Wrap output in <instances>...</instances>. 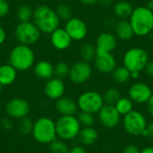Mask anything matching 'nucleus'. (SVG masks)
Masks as SVG:
<instances>
[{
  "label": "nucleus",
  "mask_w": 153,
  "mask_h": 153,
  "mask_svg": "<svg viewBox=\"0 0 153 153\" xmlns=\"http://www.w3.org/2000/svg\"><path fill=\"white\" fill-rule=\"evenodd\" d=\"M129 22L132 25L134 35L144 37L153 30V10L146 5L134 8Z\"/></svg>",
  "instance_id": "nucleus-1"
},
{
  "label": "nucleus",
  "mask_w": 153,
  "mask_h": 153,
  "mask_svg": "<svg viewBox=\"0 0 153 153\" xmlns=\"http://www.w3.org/2000/svg\"><path fill=\"white\" fill-rule=\"evenodd\" d=\"M33 23L41 33L50 34L59 28L60 20L54 9L47 4H40L33 10Z\"/></svg>",
  "instance_id": "nucleus-2"
},
{
  "label": "nucleus",
  "mask_w": 153,
  "mask_h": 153,
  "mask_svg": "<svg viewBox=\"0 0 153 153\" xmlns=\"http://www.w3.org/2000/svg\"><path fill=\"white\" fill-rule=\"evenodd\" d=\"M9 64L17 72L27 71L35 65L34 51L30 46L18 44L12 48L9 54Z\"/></svg>",
  "instance_id": "nucleus-3"
},
{
  "label": "nucleus",
  "mask_w": 153,
  "mask_h": 153,
  "mask_svg": "<svg viewBox=\"0 0 153 153\" xmlns=\"http://www.w3.org/2000/svg\"><path fill=\"white\" fill-rule=\"evenodd\" d=\"M31 135L41 144H49L56 139V122L48 117H41L33 122Z\"/></svg>",
  "instance_id": "nucleus-4"
},
{
  "label": "nucleus",
  "mask_w": 153,
  "mask_h": 153,
  "mask_svg": "<svg viewBox=\"0 0 153 153\" xmlns=\"http://www.w3.org/2000/svg\"><path fill=\"white\" fill-rule=\"evenodd\" d=\"M81 129L82 126L75 116H61L56 121V136L65 142L72 141L78 137Z\"/></svg>",
  "instance_id": "nucleus-5"
},
{
  "label": "nucleus",
  "mask_w": 153,
  "mask_h": 153,
  "mask_svg": "<svg viewBox=\"0 0 153 153\" xmlns=\"http://www.w3.org/2000/svg\"><path fill=\"white\" fill-rule=\"evenodd\" d=\"M150 61L148 52L140 47L129 48L123 56V65L130 72H142Z\"/></svg>",
  "instance_id": "nucleus-6"
},
{
  "label": "nucleus",
  "mask_w": 153,
  "mask_h": 153,
  "mask_svg": "<svg viewBox=\"0 0 153 153\" xmlns=\"http://www.w3.org/2000/svg\"><path fill=\"white\" fill-rule=\"evenodd\" d=\"M41 32L33 23V22H19L14 29V37L19 44L32 46L37 43L40 38Z\"/></svg>",
  "instance_id": "nucleus-7"
},
{
  "label": "nucleus",
  "mask_w": 153,
  "mask_h": 153,
  "mask_svg": "<svg viewBox=\"0 0 153 153\" xmlns=\"http://www.w3.org/2000/svg\"><path fill=\"white\" fill-rule=\"evenodd\" d=\"M76 101L78 108L81 111L93 115L98 113L105 104L102 95L96 91H87L82 92Z\"/></svg>",
  "instance_id": "nucleus-8"
},
{
  "label": "nucleus",
  "mask_w": 153,
  "mask_h": 153,
  "mask_svg": "<svg viewBox=\"0 0 153 153\" xmlns=\"http://www.w3.org/2000/svg\"><path fill=\"white\" fill-rule=\"evenodd\" d=\"M147 125L145 116L138 110L133 109L130 113L124 116L123 118V127L125 131L132 136L143 135Z\"/></svg>",
  "instance_id": "nucleus-9"
},
{
  "label": "nucleus",
  "mask_w": 153,
  "mask_h": 153,
  "mask_svg": "<svg viewBox=\"0 0 153 153\" xmlns=\"http://www.w3.org/2000/svg\"><path fill=\"white\" fill-rule=\"evenodd\" d=\"M92 74V67L89 62L80 60L70 66L69 80L74 84H83L88 82Z\"/></svg>",
  "instance_id": "nucleus-10"
},
{
  "label": "nucleus",
  "mask_w": 153,
  "mask_h": 153,
  "mask_svg": "<svg viewBox=\"0 0 153 153\" xmlns=\"http://www.w3.org/2000/svg\"><path fill=\"white\" fill-rule=\"evenodd\" d=\"M30 111V104L22 98H13L5 104V112L10 118L21 119L29 115Z\"/></svg>",
  "instance_id": "nucleus-11"
},
{
  "label": "nucleus",
  "mask_w": 153,
  "mask_h": 153,
  "mask_svg": "<svg viewBox=\"0 0 153 153\" xmlns=\"http://www.w3.org/2000/svg\"><path fill=\"white\" fill-rule=\"evenodd\" d=\"M153 91L145 82H137L133 83L128 90V97L134 103L147 104L151 97L152 96Z\"/></svg>",
  "instance_id": "nucleus-12"
},
{
  "label": "nucleus",
  "mask_w": 153,
  "mask_h": 153,
  "mask_svg": "<svg viewBox=\"0 0 153 153\" xmlns=\"http://www.w3.org/2000/svg\"><path fill=\"white\" fill-rule=\"evenodd\" d=\"M64 29L68 33L72 40L81 41L84 39L88 34V26L86 22L78 17H72L69 19L65 22Z\"/></svg>",
  "instance_id": "nucleus-13"
},
{
  "label": "nucleus",
  "mask_w": 153,
  "mask_h": 153,
  "mask_svg": "<svg viewBox=\"0 0 153 153\" xmlns=\"http://www.w3.org/2000/svg\"><path fill=\"white\" fill-rule=\"evenodd\" d=\"M99 120L101 125L106 128H115L118 126L121 116L113 105L104 104L100 110L98 112Z\"/></svg>",
  "instance_id": "nucleus-14"
},
{
  "label": "nucleus",
  "mask_w": 153,
  "mask_h": 153,
  "mask_svg": "<svg viewBox=\"0 0 153 153\" xmlns=\"http://www.w3.org/2000/svg\"><path fill=\"white\" fill-rule=\"evenodd\" d=\"M94 65L100 73L108 74L117 67V59L112 53L97 51L94 58Z\"/></svg>",
  "instance_id": "nucleus-15"
},
{
  "label": "nucleus",
  "mask_w": 153,
  "mask_h": 153,
  "mask_svg": "<svg viewBox=\"0 0 153 153\" xmlns=\"http://www.w3.org/2000/svg\"><path fill=\"white\" fill-rule=\"evenodd\" d=\"M65 91V84L62 79L57 77H52L46 82L44 87L45 95L52 100H57L64 96Z\"/></svg>",
  "instance_id": "nucleus-16"
},
{
  "label": "nucleus",
  "mask_w": 153,
  "mask_h": 153,
  "mask_svg": "<svg viewBox=\"0 0 153 153\" xmlns=\"http://www.w3.org/2000/svg\"><path fill=\"white\" fill-rule=\"evenodd\" d=\"M95 47L97 51L112 53L117 47V38L111 32H101L96 39Z\"/></svg>",
  "instance_id": "nucleus-17"
},
{
  "label": "nucleus",
  "mask_w": 153,
  "mask_h": 153,
  "mask_svg": "<svg viewBox=\"0 0 153 153\" xmlns=\"http://www.w3.org/2000/svg\"><path fill=\"white\" fill-rule=\"evenodd\" d=\"M72 39L63 28H57L50 33V43L57 50L63 51L67 49L72 44Z\"/></svg>",
  "instance_id": "nucleus-18"
},
{
  "label": "nucleus",
  "mask_w": 153,
  "mask_h": 153,
  "mask_svg": "<svg viewBox=\"0 0 153 153\" xmlns=\"http://www.w3.org/2000/svg\"><path fill=\"white\" fill-rule=\"evenodd\" d=\"M56 109L61 116H74L79 108L77 101L70 97L63 96L56 100Z\"/></svg>",
  "instance_id": "nucleus-19"
},
{
  "label": "nucleus",
  "mask_w": 153,
  "mask_h": 153,
  "mask_svg": "<svg viewBox=\"0 0 153 153\" xmlns=\"http://www.w3.org/2000/svg\"><path fill=\"white\" fill-rule=\"evenodd\" d=\"M34 74L40 79L48 81L54 77V65L52 63L47 60H40L34 65Z\"/></svg>",
  "instance_id": "nucleus-20"
},
{
  "label": "nucleus",
  "mask_w": 153,
  "mask_h": 153,
  "mask_svg": "<svg viewBox=\"0 0 153 153\" xmlns=\"http://www.w3.org/2000/svg\"><path fill=\"white\" fill-rule=\"evenodd\" d=\"M115 35L121 40H130L134 36V32L130 22L126 19L119 20L115 25Z\"/></svg>",
  "instance_id": "nucleus-21"
},
{
  "label": "nucleus",
  "mask_w": 153,
  "mask_h": 153,
  "mask_svg": "<svg viewBox=\"0 0 153 153\" xmlns=\"http://www.w3.org/2000/svg\"><path fill=\"white\" fill-rule=\"evenodd\" d=\"M17 78V71L10 64L0 65V83L3 86L13 84Z\"/></svg>",
  "instance_id": "nucleus-22"
},
{
  "label": "nucleus",
  "mask_w": 153,
  "mask_h": 153,
  "mask_svg": "<svg viewBox=\"0 0 153 153\" xmlns=\"http://www.w3.org/2000/svg\"><path fill=\"white\" fill-rule=\"evenodd\" d=\"M78 137L82 144L85 146H89V145L94 144L97 142L99 138V134H98V131L92 126L82 127L79 133Z\"/></svg>",
  "instance_id": "nucleus-23"
},
{
  "label": "nucleus",
  "mask_w": 153,
  "mask_h": 153,
  "mask_svg": "<svg viewBox=\"0 0 153 153\" xmlns=\"http://www.w3.org/2000/svg\"><path fill=\"white\" fill-rule=\"evenodd\" d=\"M133 10L134 8L132 4L126 0L118 1L114 5V13L120 20H123V19L127 20L131 16Z\"/></svg>",
  "instance_id": "nucleus-24"
},
{
  "label": "nucleus",
  "mask_w": 153,
  "mask_h": 153,
  "mask_svg": "<svg viewBox=\"0 0 153 153\" xmlns=\"http://www.w3.org/2000/svg\"><path fill=\"white\" fill-rule=\"evenodd\" d=\"M111 74L114 82L118 84L126 83L131 79V72L124 65L117 66Z\"/></svg>",
  "instance_id": "nucleus-25"
},
{
  "label": "nucleus",
  "mask_w": 153,
  "mask_h": 153,
  "mask_svg": "<svg viewBox=\"0 0 153 153\" xmlns=\"http://www.w3.org/2000/svg\"><path fill=\"white\" fill-rule=\"evenodd\" d=\"M120 116H126L134 109V102L129 97H121L114 105Z\"/></svg>",
  "instance_id": "nucleus-26"
},
{
  "label": "nucleus",
  "mask_w": 153,
  "mask_h": 153,
  "mask_svg": "<svg viewBox=\"0 0 153 153\" xmlns=\"http://www.w3.org/2000/svg\"><path fill=\"white\" fill-rule=\"evenodd\" d=\"M96 53H97L96 47L91 43H84L83 45L81 46L79 49V55L82 60L86 62L94 60L96 56Z\"/></svg>",
  "instance_id": "nucleus-27"
},
{
  "label": "nucleus",
  "mask_w": 153,
  "mask_h": 153,
  "mask_svg": "<svg viewBox=\"0 0 153 153\" xmlns=\"http://www.w3.org/2000/svg\"><path fill=\"white\" fill-rule=\"evenodd\" d=\"M33 16V9L29 4H22L16 11V17L20 22H30Z\"/></svg>",
  "instance_id": "nucleus-28"
},
{
  "label": "nucleus",
  "mask_w": 153,
  "mask_h": 153,
  "mask_svg": "<svg viewBox=\"0 0 153 153\" xmlns=\"http://www.w3.org/2000/svg\"><path fill=\"white\" fill-rule=\"evenodd\" d=\"M102 97H103V100H104L105 104H107V105H113L114 106L122 96H121L120 91L117 89H116V88H109V89H108L104 92Z\"/></svg>",
  "instance_id": "nucleus-29"
},
{
  "label": "nucleus",
  "mask_w": 153,
  "mask_h": 153,
  "mask_svg": "<svg viewBox=\"0 0 153 153\" xmlns=\"http://www.w3.org/2000/svg\"><path fill=\"white\" fill-rule=\"evenodd\" d=\"M55 12H56V15L60 21L67 22L69 19H71L73 17V11H72L71 7L66 4H58L56 7Z\"/></svg>",
  "instance_id": "nucleus-30"
},
{
  "label": "nucleus",
  "mask_w": 153,
  "mask_h": 153,
  "mask_svg": "<svg viewBox=\"0 0 153 153\" xmlns=\"http://www.w3.org/2000/svg\"><path fill=\"white\" fill-rule=\"evenodd\" d=\"M32 127H33V122L28 117L19 119V122L17 124V130L18 133H20L22 135L31 134Z\"/></svg>",
  "instance_id": "nucleus-31"
},
{
  "label": "nucleus",
  "mask_w": 153,
  "mask_h": 153,
  "mask_svg": "<svg viewBox=\"0 0 153 153\" xmlns=\"http://www.w3.org/2000/svg\"><path fill=\"white\" fill-rule=\"evenodd\" d=\"M50 153H68L69 147L67 143L60 139H56L48 144Z\"/></svg>",
  "instance_id": "nucleus-32"
},
{
  "label": "nucleus",
  "mask_w": 153,
  "mask_h": 153,
  "mask_svg": "<svg viewBox=\"0 0 153 153\" xmlns=\"http://www.w3.org/2000/svg\"><path fill=\"white\" fill-rule=\"evenodd\" d=\"M70 71V66L66 62L61 61L58 62L56 65H54V76L59 79H65L68 77Z\"/></svg>",
  "instance_id": "nucleus-33"
},
{
  "label": "nucleus",
  "mask_w": 153,
  "mask_h": 153,
  "mask_svg": "<svg viewBox=\"0 0 153 153\" xmlns=\"http://www.w3.org/2000/svg\"><path fill=\"white\" fill-rule=\"evenodd\" d=\"M78 121L80 123V125L82 127H90L92 126L95 123V118L93 114L91 113H87V112H82L81 111L80 114L77 117Z\"/></svg>",
  "instance_id": "nucleus-34"
},
{
  "label": "nucleus",
  "mask_w": 153,
  "mask_h": 153,
  "mask_svg": "<svg viewBox=\"0 0 153 153\" xmlns=\"http://www.w3.org/2000/svg\"><path fill=\"white\" fill-rule=\"evenodd\" d=\"M10 12V4L6 0H0V18L5 17Z\"/></svg>",
  "instance_id": "nucleus-35"
},
{
  "label": "nucleus",
  "mask_w": 153,
  "mask_h": 153,
  "mask_svg": "<svg viewBox=\"0 0 153 153\" xmlns=\"http://www.w3.org/2000/svg\"><path fill=\"white\" fill-rule=\"evenodd\" d=\"M1 126L4 129L9 131L11 129H13V122L11 120V118L8 117H4L2 120H1Z\"/></svg>",
  "instance_id": "nucleus-36"
},
{
  "label": "nucleus",
  "mask_w": 153,
  "mask_h": 153,
  "mask_svg": "<svg viewBox=\"0 0 153 153\" xmlns=\"http://www.w3.org/2000/svg\"><path fill=\"white\" fill-rule=\"evenodd\" d=\"M144 137H149L151 139H153V121L149 123L146 126V129L143 133V135Z\"/></svg>",
  "instance_id": "nucleus-37"
},
{
  "label": "nucleus",
  "mask_w": 153,
  "mask_h": 153,
  "mask_svg": "<svg viewBox=\"0 0 153 153\" xmlns=\"http://www.w3.org/2000/svg\"><path fill=\"white\" fill-rule=\"evenodd\" d=\"M123 153H141V150L139 149L138 146L134 145V144H130V145H127L124 149Z\"/></svg>",
  "instance_id": "nucleus-38"
},
{
  "label": "nucleus",
  "mask_w": 153,
  "mask_h": 153,
  "mask_svg": "<svg viewBox=\"0 0 153 153\" xmlns=\"http://www.w3.org/2000/svg\"><path fill=\"white\" fill-rule=\"evenodd\" d=\"M144 71L149 77L153 78V60H150L148 62V64L146 65L144 68Z\"/></svg>",
  "instance_id": "nucleus-39"
},
{
  "label": "nucleus",
  "mask_w": 153,
  "mask_h": 153,
  "mask_svg": "<svg viewBox=\"0 0 153 153\" xmlns=\"http://www.w3.org/2000/svg\"><path fill=\"white\" fill-rule=\"evenodd\" d=\"M68 153H87L86 150L82 146H74L69 150Z\"/></svg>",
  "instance_id": "nucleus-40"
},
{
  "label": "nucleus",
  "mask_w": 153,
  "mask_h": 153,
  "mask_svg": "<svg viewBox=\"0 0 153 153\" xmlns=\"http://www.w3.org/2000/svg\"><path fill=\"white\" fill-rule=\"evenodd\" d=\"M147 109H148L149 114L151 115V117L153 118V93L152 96L151 97V99L147 102Z\"/></svg>",
  "instance_id": "nucleus-41"
},
{
  "label": "nucleus",
  "mask_w": 153,
  "mask_h": 153,
  "mask_svg": "<svg viewBox=\"0 0 153 153\" xmlns=\"http://www.w3.org/2000/svg\"><path fill=\"white\" fill-rule=\"evenodd\" d=\"M5 39H6L5 30H4V29L2 26H0V45H2L4 42Z\"/></svg>",
  "instance_id": "nucleus-42"
},
{
  "label": "nucleus",
  "mask_w": 153,
  "mask_h": 153,
  "mask_svg": "<svg viewBox=\"0 0 153 153\" xmlns=\"http://www.w3.org/2000/svg\"><path fill=\"white\" fill-rule=\"evenodd\" d=\"M82 4H87V5H91V4H95L97 3L100 2V0H79Z\"/></svg>",
  "instance_id": "nucleus-43"
},
{
  "label": "nucleus",
  "mask_w": 153,
  "mask_h": 153,
  "mask_svg": "<svg viewBox=\"0 0 153 153\" xmlns=\"http://www.w3.org/2000/svg\"><path fill=\"white\" fill-rule=\"evenodd\" d=\"M100 3L104 7H109L112 4V0H100Z\"/></svg>",
  "instance_id": "nucleus-44"
},
{
  "label": "nucleus",
  "mask_w": 153,
  "mask_h": 153,
  "mask_svg": "<svg viewBox=\"0 0 153 153\" xmlns=\"http://www.w3.org/2000/svg\"><path fill=\"white\" fill-rule=\"evenodd\" d=\"M141 76V73L140 72H131V78L134 80H137L139 79Z\"/></svg>",
  "instance_id": "nucleus-45"
},
{
  "label": "nucleus",
  "mask_w": 153,
  "mask_h": 153,
  "mask_svg": "<svg viewBox=\"0 0 153 153\" xmlns=\"http://www.w3.org/2000/svg\"><path fill=\"white\" fill-rule=\"evenodd\" d=\"M141 153H153V147H145L141 150Z\"/></svg>",
  "instance_id": "nucleus-46"
},
{
  "label": "nucleus",
  "mask_w": 153,
  "mask_h": 153,
  "mask_svg": "<svg viewBox=\"0 0 153 153\" xmlns=\"http://www.w3.org/2000/svg\"><path fill=\"white\" fill-rule=\"evenodd\" d=\"M2 88H3V85H2V84L0 83V92L2 91Z\"/></svg>",
  "instance_id": "nucleus-47"
},
{
  "label": "nucleus",
  "mask_w": 153,
  "mask_h": 153,
  "mask_svg": "<svg viewBox=\"0 0 153 153\" xmlns=\"http://www.w3.org/2000/svg\"><path fill=\"white\" fill-rule=\"evenodd\" d=\"M39 1H48V0H39Z\"/></svg>",
  "instance_id": "nucleus-48"
},
{
  "label": "nucleus",
  "mask_w": 153,
  "mask_h": 153,
  "mask_svg": "<svg viewBox=\"0 0 153 153\" xmlns=\"http://www.w3.org/2000/svg\"><path fill=\"white\" fill-rule=\"evenodd\" d=\"M151 2H152V4H153V0H151Z\"/></svg>",
  "instance_id": "nucleus-49"
}]
</instances>
